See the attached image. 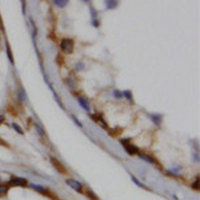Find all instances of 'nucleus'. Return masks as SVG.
I'll return each instance as SVG.
<instances>
[{
	"instance_id": "f257e3e1",
	"label": "nucleus",
	"mask_w": 200,
	"mask_h": 200,
	"mask_svg": "<svg viewBox=\"0 0 200 200\" xmlns=\"http://www.w3.org/2000/svg\"><path fill=\"white\" fill-rule=\"evenodd\" d=\"M120 143H122V146L124 147V150H126V152L128 155H138L139 154V148L136 147L135 144H132L130 140L122 139V140H120Z\"/></svg>"
},
{
	"instance_id": "f03ea898",
	"label": "nucleus",
	"mask_w": 200,
	"mask_h": 200,
	"mask_svg": "<svg viewBox=\"0 0 200 200\" xmlns=\"http://www.w3.org/2000/svg\"><path fill=\"white\" fill-rule=\"evenodd\" d=\"M74 47H75V44H74V40L72 39L66 38L60 42V48H62V51L64 54H72V52H74Z\"/></svg>"
},
{
	"instance_id": "7ed1b4c3",
	"label": "nucleus",
	"mask_w": 200,
	"mask_h": 200,
	"mask_svg": "<svg viewBox=\"0 0 200 200\" xmlns=\"http://www.w3.org/2000/svg\"><path fill=\"white\" fill-rule=\"evenodd\" d=\"M28 182L23 178H11V180L8 182V186L10 187H27Z\"/></svg>"
},
{
	"instance_id": "20e7f679",
	"label": "nucleus",
	"mask_w": 200,
	"mask_h": 200,
	"mask_svg": "<svg viewBox=\"0 0 200 200\" xmlns=\"http://www.w3.org/2000/svg\"><path fill=\"white\" fill-rule=\"evenodd\" d=\"M66 183H67V186H70L72 188V190H75L78 192L83 191V184L80 182H78V180H75V179H66Z\"/></svg>"
},
{
	"instance_id": "39448f33",
	"label": "nucleus",
	"mask_w": 200,
	"mask_h": 200,
	"mask_svg": "<svg viewBox=\"0 0 200 200\" xmlns=\"http://www.w3.org/2000/svg\"><path fill=\"white\" fill-rule=\"evenodd\" d=\"M31 188L36 192H39V194H43V195H50V192H48V190L46 187L40 186V184H31Z\"/></svg>"
},
{
	"instance_id": "423d86ee",
	"label": "nucleus",
	"mask_w": 200,
	"mask_h": 200,
	"mask_svg": "<svg viewBox=\"0 0 200 200\" xmlns=\"http://www.w3.org/2000/svg\"><path fill=\"white\" fill-rule=\"evenodd\" d=\"M138 156L140 159H143L144 162H147V163H151V164H158V162H156V160L152 158L151 155H148V154H143V152H139L138 154Z\"/></svg>"
},
{
	"instance_id": "0eeeda50",
	"label": "nucleus",
	"mask_w": 200,
	"mask_h": 200,
	"mask_svg": "<svg viewBox=\"0 0 200 200\" xmlns=\"http://www.w3.org/2000/svg\"><path fill=\"white\" fill-rule=\"evenodd\" d=\"M78 102H79V104H80V106H82L87 112H90L91 107H90V103H88L87 99H84V98H82V96H79V98H78Z\"/></svg>"
},
{
	"instance_id": "6e6552de",
	"label": "nucleus",
	"mask_w": 200,
	"mask_h": 200,
	"mask_svg": "<svg viewBox=\"0 0 200 200\" xmlns=\"http://www.w3.org/2000/svg\"><path fill=\"white\" fill-rule=\"evenodd\" d=\"M119 0H106V7L107 10H115L119 6Z\"/></svg>"
},
{
	"instance_id": "1a4fd4ad",
	"label": "nucleus",
	"mask_w": 200,
	"mask_h": 200,
	"mask_svg": "<svg viewBox=\"0 0 200 200\" xmlns=\"http://www.w3.org/2000/svg\"><path fill=\"white\" fill-rule=\"evenodd\" d=\"M8 191H10V186H8V183H2L0 184V198L6 196L8 194Z\"/></svg>"
},
{
	"instance_id": "9d476101",
	"label": "nucleus",
	"mask_w": 200,
	"mask_h": 200,
	"mask_svg": "<svg viewBox=\"0 0 200 200\" xmlns=\"http://www.w3.org/2000/svg\"><path fill=\"white\" fill-rule=\"evenodd\" d=\"M151 116V119H152V122H154L156 126H160L162 124V122H163V116L162 115H156V114H151L150 115Z\"/></svg>"
},
{
	"instance_id": "9b49d317",
	"label": "nucleus",
	"mask_w": 200,
	"mask_h": 200,
	"mask_svg": "<svg viewBox=\"0 0 200 200\" xmlns=\"http://www.w3.org/2000/svg\"><path fill=\"white\" fill-rule=\"evenodd\" d=\"M54 2V4L56 7H59V8H64L68 4V0H52Z\"/></svg>"
},
{
	"instance_id": "f8f14e48",
	"label": "nucleus",
	"mask_w": 200,
	"mask_h": 200,
	"mask_svg": "<svg viewBox=\"0 0 200 200\" xmlns=\"http://www.w3.org/2000/svg\"><path fill=\"white\" fill-rule=\"evenodd\" d=\"M123 96H126V98L128 99V102L134 104V96H132V92L130 90H127V91H124L123 92Z\"/></svg>"
},
{
	"instance_id": "ddd939ff",
	"label": "nucleus",
	"mask_w": 200,
	"mask_h": 200,
	"mask_svg": "<svg viewBox=\"0 0 200 200\" xmlns=\"http://www.w3.org/2000/svg\"><path fill=\"white\" fill-rule=\"evenodd\" d=\"M19 94H20V99H22V102H27V95H26V92H24L23 88H20L19 90Z\"/></svg>"
},
{
	"instance_id": "4468645a",
	"label": "nucleus",
	"mask_w": 200,
	"mask_h": 200,
	"mask_svg": "<svg viewBox=\"0 0 200 200\" xmlns=\"http://www.w3.org/2000/svg\"><path fill=\"white\" fill-rule=\"evenodd\" d=\"M94 119L96 120V123H100L104 128H107V124H106V122H104V120H103L102 118H99V116H94Z\"/></svg>"
},
{
	"instance_id": "2eb2a0df",
	"label": "nucleus",
	"mask_w": 200,
	"mask_h": 200,
	"mask_svg": "<svg viewBox=\"0 0 200 200\" xmlns=\"http://www.w3.org/2000/svg\"><path fill=\"white\" fill-rule=\"evenodd\" d=\"M114 96H115L116 99H119V100H120V99L123 98V92H120L119 90H114Z\"/></svg>"
},
{
	"instance_id": "dca6fc26",
	"label": "nucleus",
	"mask_w": 200,
	"mask_h": 200,
	"mask_svg": "<svg viewBox=\"0 0 200 200\" xmlns=\"http://www.w3.org/2000/svg\"><path fill=\"white\" fill-rule=\"evenodd\" d=\"M12 127L15 128V130H16V132H18V134H20V135H23V134H24V132H23V130H22V128H20V127H19V126H18V124H16V123H12Z\"/></svg>"
},
{
	"instance_id": "f3484780",
	"label": "nucleus",
	"mask_w": 200,
	"mask_h": 200,
	"mask_svg": "<svg viewBox=\"0 0 200 200\" xmlns=\"http://www.w3.org/2000/svg\"><path fill=\"white\" fill-rule=\"evenodd\" d=\"M131 179H132V180H134V182H135L136 184H138V186H139V187H143V188H146V186H144V184H143V183H140V182H139V180H138V179H136V178H135V176H134V175H131Z\"/></svg>"
},
{
	"instance_id": "a211bd4d",
	"label": "nucleus",
	"mask_w": 200,
	"mask_h": 200,
	"mask_svg": "<svg viewBox=\"0 0 200 200\" xmlns=\"http://www.w3.org/2000/svg\"><path fill=\"white\" fill-rule=\"evenodd\" d=\"M7 55H8V59H10L11 63H14V59H12V55H11V50H10V46L7 44Z\"/></svg>"
},
{
	"instance_id": "6ab92c4d",
	"label": "nucleus",
	"mask_w": 200,
	"mask_h": 200,
	"mask_svg": "<svg viewBox=\"0 0 200 200\" xmlns=\"http://www.w3.org/2000/svg\"><path fill=\"white\" fill-rule=\"evenodd\" d=\"M83 68H84V64L83 63H79V64H76V66H75V70L76 71H82Z\"/></svg>"
},
{
	"instance_id": "aec40b11",
	"label": "nucleus",
	"mask_w": 200,
	"mask_h": 200,
	"mask_svg": "<svg viewBox=\"0 0 200 200\" xmlns=\"http://www.w3.org/2000/svg\"><path fill=\"white\" fill-rule=\"evenodd\" d=\"M198 184H199V182H198V180H196V182H195L194 184H192V188H195V190H198V188H199V187H198Z\"/></svg>"
},
{
	"instance_id": "412c9836",
	"label": "nucleus",
	"mask_w": 200,
	"mask_h": 200,
	"mask_svg": "<svg viewBox=\"0 0 200 200\" xmlns=\"http://www.w3.org/2000/svg\"><path fill=\"white\" fill-rule=\"evenodd\" d=\"M92 24H94V27H99L100 26V23L98 22V20H94V22H92Z\"/></svg>"
},
{
	"instance_id": "4be33fe9",
	"label": "nucleus",
	"mask_w": 200,
	"mask_h": 200,
	"mask_svg": "<svg viewBox=\"0 0 200 200\" xmlns=\"http://www.w3.org/2000/svg\"><path fill=\"white\" fill-rule=\"evenodd\" d=\"M74 120H75V123H76V124H78V126H79V127H82V123H80V122H79V120H78V119H76V118H75V116H74Z\"/></svg>"
},
{
	"instance_id": "5701e85b",
	"label": "nucleus",
	"mask_w": 200,
	"mask_h": 200,
	"mask_svg": "<svg viewBox=\"0 0 200 200\" xmlns=\"http://www.w3.org/2000/svg\"><path fill=\"white\" fill-rule=\"evenodd\" d=\"M4 120H6V118H4V115H0V124H2Z\"/></svg>"
},
{
	"instance_id": "b1692460",
	"label": "nucleus",
	"mask_w": 200,
	"mask_h": 200,
	"mask_svg": "<svg viewBox=\"0 0 200 200\" xmlns=\"http://www.w3.org/2000/svg\"><path fill=\"white\" fill-rule=\"evenodd\" d=\"M83 2H90V0H83Z\"/></svg>"
}]
</instances>
